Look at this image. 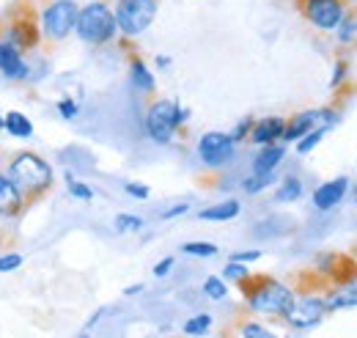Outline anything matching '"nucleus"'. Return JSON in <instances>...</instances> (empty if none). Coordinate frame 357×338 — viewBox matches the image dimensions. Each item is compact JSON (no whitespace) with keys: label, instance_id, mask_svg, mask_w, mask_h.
Returning a JSON list of instances; mask_svg holds the SVG:
<instances>
[{"label":"nucleus","instance_id":"obj_34","mask_svg":"<svg viewBox=\"0 0 357 338\" xmlns=\"http://www.w3.org/2000/svg\"><path fill=\"white\" fill-rule=\"evenodd\" d=\"M347 78H349V61H347V58H338V61H335V72H333L330 85H333V88H341V85L347 83Z\"/></svg>","mask_w":357,"mask_h":338},{"label":"nucleus","instance_id":"obj_11","mask_svg":"<svg viewBox=\"0 0 357 338\" xmlns=\"http://www.w3.org/2000/svg\"><path fill=\"white\" fill-rule=\"evenodd\" d=\"M327 314V302H324V295H316V292H308V295L294 297V305L289 308V314L283 316L294 330H308V328H316Z\"/></svg>","mask_w":357,"mask_h":338},{"label":"nucleus","instance_id":"obj_7","mask_svg":"<svg viewBox=\"0 0 357 338\" xmlns=\"http://www.w3.org/2000/svg\"><path fill=\"white\" fill-rule=\"evenodd\" d=\"M157 8H160V0H116V22H119V31L135 39L140 34H146L157 17Z\"/></svg>","mask_w":357,"mask_h":338},{"label":"nucleus","instance_id":"obj_40","mask_svg":"<svg viewBox=\"0 0 357 338\" xmlns=\"http://www.w3.org/2000/svg\"><path fill=\"white\" fill-rule=\"evenodd\" d=\"M140 292H143V284H132V286L124 289V295L127 297H135V295H140Z\"/></svg>","mask_w":357,"mask_h":338},{"label":"nucleus","instance_id":"obj_14","mask_svg":"<svg viewBox=\"0 0 357 338\" xmlns=\"http://www.w3.org/2000/svg\"><path fill=\"white\" fill-rule=\"evenodd\" d=\"M283 132H286V119L280 116H267V119H259L253 124V132H250V143L256 146H272L278 140H283Z\"/></svg>","mask_w":357,"mask_h":338},{"label":"nucleus","instance_id":"obj_19","mask_svg":"<svg viewBox=\"0 0 357 338\" xmlns=\"http://www.w3.org/2000/svg\"><path fill=\"white\" fill-rule=\"evenodd\" d=\"M130 83H132L137 91H143V94H154V88H157L154 75L149 72V66H146L140 58H132V61H130Z\"/></svg>","mask_w":357,"mask_h":338},{"label":"nucleus","instance_id":"obj_38","mask_svg":"<svg viewBox=\"0 0 357 338\" xmlns=\"http://www.w3.org/2000/svg\"><path fill=\"white\" fill-rule=\"evenodd\" d=\"M187 212H190V204H174V207H168L162 212V220H174V217H181Z\"/></svg>","mask_w":357,"mask_h":338},{"label":"nucleus","instance_id":"obj_1","mask_svg":"<svg viewBox=\"0 0 357 338\" xmlns=\"http://www.w3.org/2000/svg\"><path fill=\"white\" fill-rule=\"evenodd\" d=\"M45 39L42 20L31 0H14L0 20V42H8L20 52H33Z\"/></svg>","mask_w":357,"mask_h":338},{"label":"nucleus","instance_id":"obj_10","mask_svg":"<svg viewBox=\"0 0 357 338\" xmlns=\"http://www.w3.org/2000/svg\"><path fill=\"white\" fill-rule=\"evenodd\" d=\"M198 157L206 168H223L228 163H234L236 143L231 140L228 132H204L198 138Z\"/></svg>","mask_w":357,"mask_h":338},{"label":"nucleus","instance_id":"obj_35","mask_svg":"<svg viewBox=\"0 0 357 338\" xmlns=\"http://www.w3.org/2000/svg\"><path fill=\"white\" fill-rule=\"evenodd\" d=\"M124 190H127V196H132L135 201H149V196H151V190L146 184H140V182H127Z\"/></svg>","mask_w":357,"mask_h":338},{"label":"nucleus","instance_id":"obj_12","mask_svg":"<svg viewBox=\"0 0 357 338\" xmlns=\"http://www.w3.org/2000/svg\"><path fill=\"white\" fill-rule=\"evenodd\" d=\"M349 190H352V182L347 176H335V179H330V182H324V184H319L313 190V207L319 212L335 210L347 198Z\"/></svg>","mask_w":357,"mask_h":338},{"label":"nucleus","instance_id":"obj_17","mask_svg":"<svg viewBox=\"0 0 357 338\" xmlns=\"http://www.w3.org/2000/svg\"><path fill=\"white\" fill-rule=\"evenodd\" d=\"M324 302H327V311L357 308V284H338V286L327 289L324 292Z\"/></svg>","mask_w":357,"mask_h":338},{"label":"nucleus","instance_id":"obj_8","mask_svg":"<svg viewBox=\"0 0 357 338\" xmlns=\"http://www.w3.org/2000/svg\"><path fill=\"white\" fill-rule=\"evenodd\" d=\"M294 3L311 28L321 34H335L352 0H294Z\"/></svg>","mask_w":357,"mask_h":338},{"label":"nucleus","instance_id":"obj_26","mask_svg":"<svg viewBox=\"0 0 357 338\" xmlns=\"http://www.w3.org/2000/svg\"><path fill=\"white\" fill-rule=\"evenodd\" d=\"M275 179H278L275 173H250V176L242 182V190L250 193V196H253V193H261V190H267Z\"/></svg>","mask_w":357,"mask_h":338},{"label":"nucleus","instance_id":"obj_27","mask_svg":"<svg viewBox=\"0 0 357 338\" xmlns=\"http://www.w3.org/2000/svg\"><path fill=\"white\" fill-rule=\"evenodd\" d=\"M204 295L209 297V300H225V297H228L225 278H220V275H209V278L204 281Z\"/></svg>","mask_w":357,"mask_h":338},{"label":"nucleus","instance_id":"obj_23","mask_svg":"<svg viewBox=\"0 0 357 338\" xmlns=\"http://www.w3.org/2000/svg\"><path fill=\"white\" fill-rule=\"evenodd\" d=\"M184 336L195 338V336H206L209 330H212V316L209 314H195V316H190L187 322H184Z\"/></svg>","mask_w":357,"mask_h":338},{"label":"nucleus","instance_id":"obj_28","mask_svg":"<svg viewBox=\"0 0 357 338\" xmlns=\"http://www.w3.org/2000/svg\"><path fill=\"white\" fill-rule=\"evenodd\" d=\"M66 190H69V196L77 198V201H93V190H91L86 182H77L72 173H66Z\"/></svg>","mask_w":357,"mask_h":338},{"label":"nucleus","instance_id":"obj_29","mask_svg":"<svg viewBox=\"0 0 357 338\" xmlns=\"http://www.w3.org/2000/svg\"><path fill=\"white\" fill-rule=\"evenodd\" d=\"M239 336L242 338H280V336H275L272 330H267L264 325L253 322V319H248V322L239 325Z\"/></svg>","mask_w":357,"mask_h":338},{"label":"nucleus","instance_id":"obj_22","mask_svg":"<svg viewBox=\"0 0 357 338\" xmlns=\"http://www.w3.org/2000/svg\"><path fill=\"white\" fill-rule=\"evenodd\" d=\"M297 198H303V182H300L297 176L280 179V184H278V190H275V201H278V204H291V201H297Z\"/></svg>","mask_w":357,"mask_h":338},{"label":"nucleus","instance_id":"obj_24","mask_svg":"<svg viewBox=\"0 0 357 338\" xmlns=\"http://www.w3.org/2000/svg\"><path fill=\"white\" fill-rule=\"evenodd\" d=\"M113 226H116L119 234H132V231H140L146 226V220L140 214H132V212H121V214H116Z\"/></svg>","mask_w":357,"mask_h":338},{"label":"nucleus","instance_id":"obj_43","mask_svg":"<svg viewBox=\"0 0 357 338\" xmlns=\"http://www.w3.org/2000/svg\"><path fill=\"white\" fill-rule=\"evenodd\" d=\"M355 204H357V190H355Z\"/></svg>","mask_w":357,"mask_h":338},{"label":"nucleus","instance_id":"obj_31","mask_svg":"<svg viewBox=\"0 0 357 338\" xmlns=\"http://www.w3.org/2000/svg\"><path fill=\"white\" fill-rule=\"evenodd\" d=\"M250 275V270L245 267V264H239V261H228L223 267V278L225 281H234V284H242L245 278Z\"/></svg>","mask_w":357,"mask_h":338},{"label":"nucleus","instance_id":"obj_5","mask_svg":"<svg viewBox=\"0 0 357 338\" xmlns=\"http://www.w3.org/2000/svg\"><path fill=\"white\" fill-rule=\"evenodd\" d=\"M187 119H190V110L181 108L176 99H154L146 110V135L154 143L168 146Z\"/></svg>","mask_w":357,"mask_h":338},{"label":"nucleus","instance_id":"obj_2","mask_svg":"<svg viewBox=\"0 0 357 338\" xmlns=\"http://www.w3.org/2000/svg\"><path fill=\"white\" fill-rule=\"evenodd\" d=\"M236 286L242 289L248 308L253 314H264V316H286L297 297L291 286H286L269 275H248Z\"/></svg>","mask_w":357,"mask_h":338},{"label":"nucleus","instance_id":"obj_30","mask_svg":"<svg viewBox=\"0 0 357 338\" xmlns=\"http://www.w3.org/2000/svg\"><path fill=\"white\" fill-rule=\"evenodd\" d=\"M181 254L209 258V256H218V245H212V242H184L181 245Z\"/></svg>","mask_w":357,"mask_h":338},{"label":"nucleus","instance_id":"obj_39","mask_svg":"<svg viewBox=\"0 0 357 338\" xmlns=\"http://www.w3.org/2000/svg\"><path fill=\"white\" fill-rule=\"evenodd\" d=\"M261 258V251H242V254H234L231 261H239V264H248V261H259Z\"/></svg>","mask_w":357,"mask_h":338},{"label":"nucleus","instance_id":"obj_15","mask_svg":"<svg viewBox=\"0 0 357 338\" xmlns=\"http://www.w3.org/2000/svg\"><path fill=\"white\" fill-rule=\"evenodd\" d=\"M25 207H28V201L20 193V187L6 173H0V217H6V220L8 217H17Z\"/></svg>","mask_w":357,"mask_h":338},{"label":"nucleus","instance_id":"obj_20","mask_svg":"<svg viewBox=\"0 0 357 338\" xmlns=\"http://www.w3.org/2000/svg\"><path fill=\"white\" fill-rule=\"evenodd\" d=\"M3 129H6L8 135H14V138H33V124H31V119H28L25 113H20V110H8V113H6Z\"/></svg>","mask_w":357,"mask_h":338},{"label":"nucleus","instance_id":"obj_41","mask_svg":"<svg viewBox=\"0 0 357 338\" xmlns=\"http://www.w3.org/2000/svg\"><path fill=\"white\" fill-rule=\"evenodd\" d=\"M154 64H157L160 69H168V66H171V58H168V55H157V58H154Z\"/></svg>","mask_w":357,"mask_h":338},{"label":"nucleus","instance_id":"obj_16","mask_svg":"<svg viewBox=\"0 0 357 338\" xmlns=\"http://www.w3.org/2000/svg\"><path fill=\"white\" fill-rule=\"evenodd\" d=\"M283 157H286V146L283 143L261 146V152L250 163V173H275V168L283 163Z\"/></svg>","mask_w":357,"mask_h":338},{"label":"nucleus","instance_id":"obj_36","mask_svg":"<svg viewBox=\"0 0 357 338\" xmlns=\"http://www.w3.org/2000/svg\"><path fill=\"white\" fill-rule=\"evenodd\" d=\"M22 256L20 254H6L0 256V272H14V270H20L22 267Z\"/></svg>","mask_w":357,"mask_h":338},{"label":"nucleus","instance_id":"obj_18","mask_svg":"<svg viewBox=\"0 0 357 338\" xmlns=\"http://www.w3.org/2000/svg\"><path fill=\"white\" fill-rule=\"evenodd\" d=\"M239 212H242V204L236 198H225L220 204H212V207L198 212V220H204V223H225V220H234Z\"/></svg>","mask_w":357,"mask_h":338},{"label":"nucleus","instance_id":"obj_32","mask_svg":"<svg viewBox=\"0 0 357 338\" xmlns=\"http://www.w3.org/2000/svg\"><path fill=\"white\" fill-rule=\"evenodd\" d=\"M253 124H256V119H253V116H245V119H242L236 127L228 132V135H231V140H234V143L248 140V138H250V132H253Z\"/></svg>","mask_w":357,"mask_h":338},{"label":"nucleus","instance_id":"obj_4","mask_svg":"<svg viewBox=\"0 0 357 338\" xmlns=\"http://www.w3.org/2000/svg\"><path fill=\"white\" fill-rule=\"evenodd\" d=\"M75 34L80 36V42L91 44V47L113 42L116 34H119V22H116L113 6L105 3V0H91L86 6H80Z\"/></svg>","mask_w":357,"mask_h":338},{"label":"nucleus","instance_id":"obj_33","mask_svg":"<svg viewBox=\"0 0 357 338\" xmlns=\"http://www.w3.org/2000/svg\"><path fill=\"white\" fill-rule=\"evenodd\" d=\"M55 108H58V116L66 122H75L80 116V102H75V99H61Z\"/></svg>","mask_w":357,"mask_h":338},{"label":"nucleus","instance_id":"obj_37","mask_svg":"<svg viewBox=\"0 0 357 338\" xmlns=\"http://www.w3.org/2000/svg\"><path fill=\"white\" fill-rule=\"evenodd\" d=\"M174 264H176V261H174V256H165V258L154 267V275H157V278H165V275L174 270Z\"/></svg>","mask_w":357,"mask_h":338},{"label":"nucleus","instance_id":"obj_13","mask_svg":"<svg viewBox=\"0 0 357 338\" xmlns=\"http://www.w3.org/2000/svg\"><path fill=\"white\" fill-rule=\"evenodd\" d=\"M0 75L11 83H22L31 78V64L25 61V52L8 42H0Z\"/></svg>","mask_w":357,"mask_h":338},{"label":"nucleus","instance_id":"obj_21","mask_svg":"<svg viewBox=\"0 0 357 338\" xmlns=\"http://www.w3.org/2000/svg\"><path fill=\"white\" fill-rule=\"evenodd\" d=\"M335 34H338V44H344V47H352V44L357 42V6L355 3H349V8H347V14H344L341 25L335 28Z\"/></svg>","mask_w":357,"mask_h":338},{"label":"nucleus","instance_id":"obj_6","mask_svg":"<svg viewBox=\"0 0 357 338\" xmlns=\"http://www.w3.org/2000/svg\"><path fill=\"white\" fill-rule=\"evenodd\" d=\"M77 14H80V3L77 0H50L39 20H42V34L47 42H63L75 34L77 25Z\"/></svg>","mask_w":357,"mask_h":338},{"label":"nucleus","instance_id":"obj_25","mask_svg":"<svg viewBox=\"0 0 357 338\" xmlns=\"http://www.w3.org/2000/svg\"><path fill=\"white\" fill-rule=\"evenodd\" d=\"M327 132H330L327 127H316V129H311L308 135H303V138L297 140V154H303V157H305V154H311L313 149L321 143V138H324Z\"/></svg>","mask_w":357,"mask_h":338},{"label":"nucleus","instance_id":"obj_42","mask_svg":"<svg viewBox=\"0 0 357 338\" xmlns=\"http://www.w3.org/2000/svg\"><path fill=\"white\" fill-rule=\"evenodd\" d=\"M349 256H352V258H355V261H357V245H355V248H352V251H349Z\"/></svg>","mask_w":357,"mask_h":338},{"label":"nucleus","instance_id":"obj_44","mask_svg":"<svg viewBox=\"0 0 357 338\" xmlns=\"http://www.w3.org/2000/svg\"><path fill=\"white\" fill-rule=\"evenodd\" d=\"M80 338H89V336H80Z\"/></svg>","mask_w":357,"mask_h":338},{"label":"nucleus","instance_id":"obj_9","mask_svg":"<svg viewBox=\"0 0 357 338\" xmlns=\"http://www.w3.org/2000/svg\"><path fill=\"white\" fill-rule=\"evenodd\" d=\"M338 124V113L333 108H311L303 113H294L286 122V132H283V143H297L303 135H308L316 127H335Z\"/></svg>","mask_w":357,"mask_h":338},{"label":"nucleus","instance_id":"obj_3","mask_svg":"<svg viewBox=\"0 0 357 338\" xmlns=\"http://www.w3.org/2000/svg\"><path fill=\"white\" fill-rule=\"evenodd\" d=\"M6 176L20 187L25 201H39L47 190L52 187V168H50V163L42 160L39 154H33V152H20L8 163Z\"/></svg>","mask_w":357,"mask_h":338}]
</instances>
